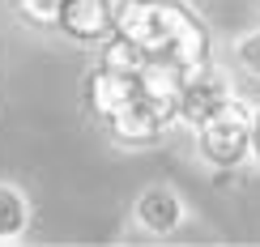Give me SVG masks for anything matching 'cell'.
Returning a JSON list of instances; mask_svg holds the SVG:
<instances>
[{"label": "cell", "mask_w": 260, "mask_h": 247, "mask_svg": "<svg viewBox=\"0 0 260 247\" xmlns=\"http://www.w3.org/2000/svg\"><path fill=\"white\" fill-rule=\"evenodd\" d=\"M226 102H231V85H226V77H222V73H213V68H205V73H197V77L183 85L179 115L188 124H205V120H213Z\"/></svg>", "instance_id": "obj_3"}, {"label": "cell", "mask_w": 260, "mask_h": 247, "mask_svg": "<svg viewBox=\"0 0 260 247\" xmlns=\"http://www.w3.org/2000/svg\"><path fill=\"white\" fill-rule=\"evenodd\" d=\"M137 222L149 234H171L183 222V200L171 188H162V184L158 188H145L137 196Z\"/></svg>", "instance_id": "obj_4"}, {"label": "cell", "mask_w": 260, "mask_h": 247, "mask_svg": "<svg viewBox=\"0 0 260 247\" xmlns=\"http://www.w3.org/2000/svg\"><path fill=\"white\" fill-rule=\"evenodd\" d=\"M197 149L209 166L231 170L247 158V111L235 102H226L213 120L197 124Z\"/></svg>", "instance_id": "obj_1"}, {"label": "cell", "mask_w": 260, "mask_h": 247, "mask_svg": "<svg viewBox=\"0 0 260 247\" xmlns=\"http://www.w3.org/2000/svg\"><path fill=\"white\" fill-rule=\"evenodd\" d=\"M235 60H239V68H247L252 77H260V30L239 39V47H235Z\"/></svg>", "instance_id": "obj_6"}, {"label": "cell", "mask_w": 260, "mask_h": 247, "mask_svg": "<svg viewBox=\"0 0 260 247\" xmlns=\"http://www.w3.org/2000/svg\"><path fill=\"white\" fill-rule=\"evenodd\" d=\"M247 154H252L256 166H260V111L247 115Z\"/></svg>", "instance_id": "obj_7"}, {"label": "cell", "mask_w": 260, "mask_h": 247, "mask_svg": "<svg viewBox=\"0 0 260 247\" xmlns=\"http://www.w3.org/2000/svg\"><path fill=\"white\" fill-rule=\"evenodd\" d=\"M30 226V200L21 196L17 188L0 184V243H13L21 239Z\"/></svg>", "instance_id": "obj_5"}, {"label": "cell", "mask_w": 260, "mask_h": 247, "mask_svg": "<svg viewBox=\"0 0 260 247\" xmlns=\"http://www.w3.org/2000/svg\"><path fill=\"white\" fill-rule=\"evenodd\" d=\"M51 26H60L69 39L94 43L111 30V5L107 0H56V17Z\"/></svg>", "instance_id": "obj_2"}]
</instances>
